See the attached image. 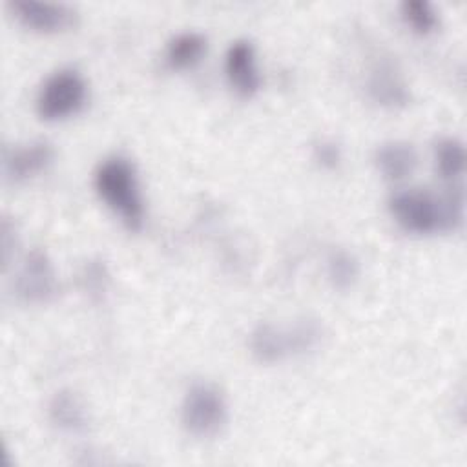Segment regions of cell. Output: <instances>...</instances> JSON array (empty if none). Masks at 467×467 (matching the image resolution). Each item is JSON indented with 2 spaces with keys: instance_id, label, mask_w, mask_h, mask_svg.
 Instances as JSON below:
<instances>
[{
  "instance_id": "e0dca14e",
  "label": "cell",
  "mask_w": 467,
  "mask_h": 467,
  "mask_svg": "<svg viewBox=\"0 0 467 467\" xmlns=\"http://www.w3.org/2000/svg\"><path fill=\"white\" fill-rule=\"evenodd\" d=\"M314 157L316 161L325 166V168H336L339 164V159H341V153H339V148L337 144L330 142V140H323L319 142L316 148H314Z\"/></svg>"
},
{
  "instance_id": "7a4b0ae2",
  "label": "cell",
  "mask_w": 467,
  "mask_h": 467,
  "mask_svg": "<svg viewBox=\"0 0 467 467\" xmlns=\"http://www.w3.org/2000/svg\"><path fill=\"white\" fill-rule=\"evenodd\" d=\"M95 188L100 199L130 230H139L142 226L144 206L135 168L130 161L122 157L106 159L95 173Z\"/></svg>"
},
{
  "instance_id": "9c48e42d",
  "label": "cell",
  "mask_w": 467,
  "mask_h": 467,
  "mask_svg": "<svg viewBox=\"0 0 467 467\" xmlns=\"http://www.w3.org/2000/svg\"><path fill=\"white\" fill-rule=\"evenodd\" d=\"M224 67L232 88L239 95L252 97L257 93L261 78L255 67V53L248 40H237L228 47Z\"/></svg>"
},
{
  "instance_id": "30bf717a",
  "label": "cell",
  "mask_w": 467,
  "mask_h": 467,
  "mask_svg": "<svg viewBox=\"0 0 467 467\" xmlns=\"http://www.w3.org/2000/svg\"><path fill=\"white\" fill-rule=\"evenodd\" d=\"M418 162V155L412 144L403 140H390L378 148L376 164L385 179L403 181L407 179Z\"/></svg>"
},
{
  "instance_id": "3957f363",
  "label": "cell",
  "mask_w": 467,
  "mask_h": 467,
  "mask_svg": "<svg viewBox=\"0 0 467 467\" xmlns=\"http://www.w3.org/2000/svg\"><path fill=\"white\" fill-rule=\"evenodd\" d=\"M321 337V328L312 319H301L294 327L283 330L270 323L259 325L250 337L252 352L257 359L272 363L290 354L306 352L316 347Z\"/></svg>"
},
{
  "instance_id": "5bb4252c",
  "label": "cell",
  "mask_w": 467,
  "mask_h": 467,
  "mask_svg": "<svg viewBox=\"0 0 467 467\" xmlns=\"http://www.w3.org/2000/svg\"><path fill=\"white\" fill-rule=\"evenodd\" d=\"M465 150L456 139H441L436 144V168L441 177L454 179L463 171Z\"/></svg>"
},
{
  "instance_id": "52a82bcc",
  "label": "cell",
  "mask_w": 467,
  "mask_h": 467,
  "mask_svg": "<svg viewBox=\"0 0 467 467\" xmlns=\"http://www.w3.org/2000/svg\"><path fill=\"white\" fill-rule=\"evenodd\" d=\"M9 9L22 26L38 33L66 31L77 20L75 9H71L66 4L15 0V2H9Z\"/></svg>"
},
{
  "instance_id": "6da1fadb",
  "label": "cell",
  "mask_w": 467,
  "mask_h": 467,
  "mask_svg": "<svg viewBox=\"0 0 467 467\" xmlns=\"http://www.w3.org/2000/svg\"><path fill=\"white\" fill-rule=\"evenodd\" d=\"M390 213L410 234L454 230L463 217V192L449 188L441 195L423 190H403L390 197Z\"/></svg>"
},
{
  "instance_id": "ba28073f",
  "label": "cell",
  "mask_w": 467,
  "mask_h": 467,
  "mask_svg": "<svg viewBox=\"0 0 467 467\" xmlns=\"http://www.w3.org/2000/svg\"><path fill=\"white\" fill-rule=\"evenodd\" d=\"M53 157L55 151L49 142L35 140L4 155V173L11 182H22L46 170Z\"/></svg>"
},
{
  "instance_id": "277c9868",
  "label": "cell",
  "mask_w": 467,
  "mask_h": 467,
  "mask_svg": "<svg viewBox=\"0 0 467 467\" xmlns=\"http://www.w3.org/2000/svg\"><path fill=\"white\" fill-rule=\"evenodd\" d=\"M86 82L75 69L53 73L36 97V111L44 120H62L75 115L86 102Z\"/></svg>"
},
{
  "instance_id": "4fadbf2b",
  "label": "cell",
  "mask_w": 467,
  "mask_h": 467,
  "mask_svg": "<svg viewBox=\"0 0 467 467\" xmlns=\"http://www.w3.org/2000/svg\"><path fill=\"white\" fill-rule=\"evenodd\" d=\"M206 51V38L199 33H181L170 40L166 62L173 69H186L197 64Z\"/></svg>"
},
{
  "instance_id": "8992f818",
  "label": "cell",
  "mask_w": 467,
  "mask_h": 467,
  "mask_svg": "<svg viewBox=\"0 0 467 467\" xmlns=\"http://www.w3.org/2000/svg\"><path fill=\"white\" fill-rule=\"evenodd\" d=\"M57 275L47 254L42 250L27 254L15 279L16 296L24 303L42 305L51 301L57 296Z\"/></svg>"
},
{
  "instance_id": "5b68a950",
  "label": "cell",
  "mask_w": 467,
  "mask_h": 467,
  "mask_svg": "<svg viewBox=\"0 0 467 467\" xmlns=\"http://www.w3.org/2000/svg\"><path fill=\"white\" fill-rule=\"evenodd\" d=\"M226 421V401L208 383H195L182 401V425L195 438H210Z\"/></svg>"
},
{
  "instance_id": "8fae6325",
  "label": "cell",
  "mask_w": 467,
  "mask_h": 467,
  "mask_svg": "<svg viewBox=\"0 0 467 467\" xmlns=\"http://www.w3.org/2000/svg\"><path fill=\"white\" fill-rule=\"evenodd\" d=\"M51 421L66 432H82L88 429V412L80 398L71 390H60L49 403Z\"/></svg>"
},
{
  "instance_id": "9a60e30c",
  "label": "cell",
  "mask_w": 467,
  "mask_h": 467,
  "mask_svg": "<svg viewBox=\"0 0 467 467\" xmlns=\"http://www.w3.org/2000/svg\"><path fill=\"white\" fill-rule=\"evenodd\" d=\"M359 274V266H358V261L352 254L345 252V250H339V252H334L328 259V277L332 281V285L336 288H348L356 277Z\"/></svg>"
},
{
  "instance_id": "7c38bea8",
  "label": "cell",
  "mask_w": 467,
  "mask_h": 467,
  "mask_svg": "<svg viewBox=\"0 0 467 467\" xmlns=\"http://www.w3.org/2000/svg\"><path fill=\"white\" fill-rule=\"evenodd\" d=\"M368 89L372 99L387 108H400L409 102V91L390 66H379L372 73Z\"/></svg>"
},
{
  "instance_id": "2e32d148",
  "label": "cell",
  "mask_w": 467,
  "mask_h": 467,
  "mask_svg": "<svg viewBox=\"0 0 467 467\" xmlns=\"http://www.w3.org/2000/svg\"><path fill=\"white\" fill-rule=\"evenodd\" d=\"M401 13L405 22L420 35H427L431 33L436 24H438V16L432 9V5L425 0H409L401 5Z\"/></svg>"
}]
</instances>
